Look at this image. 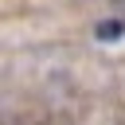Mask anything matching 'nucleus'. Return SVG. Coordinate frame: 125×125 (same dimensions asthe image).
I'll return each instance as SVG.
<instances>
[{
	"mask_svg": "<svg viewBox=\"0 0 125 125\" xmlns=\"http://www.w3.org/2000/svg\"><path fill=\"white\" fill-rule=\"evenodd\" d=\"M121 31H125V23H121V20H105V23L98 27V39H117Z\"/></svg>",
	"mask_w": 125,
	"mask_h": 125,
	"instance_id": "nucleus-1",
	"label": "nucleus"
}]
</instances>
